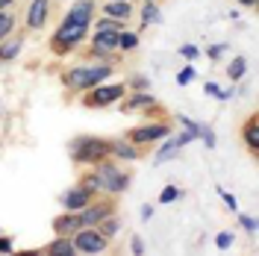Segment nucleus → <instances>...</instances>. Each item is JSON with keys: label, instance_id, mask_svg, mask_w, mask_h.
<instances>
[{"label": "nucleus", "instance_id": "obj_22", "mask_svg": "<svg viewBox=\"0 0 259 256\" xmlns=\"http://www.w3.org/2000/svg\"><path fill=\"white\" fill-rule=\"evenodd\" d=\"M121 227H124V221H121V218H118V212H115V215H109V218H103V221L97 224V230H100V233H103L106 239L112 241L115 236L121 233Z\"/></svg>", "mask_w": 259, "mask_h": 256}, {"label": "nucleus", "instance_id": "obj_29", "mask_svg": "<svg viewBox=\"0 0 259 256\" xmlns=\"http://www.w3.org/2000/svg\"><path fill=\"white\" fill-rule=\"evenodd\" d=\"M180 56L189 59V62H194V59H200V48H197V45H180Z\"/></svg>", "mask_w": 259, "mask_h": 256}, {"label": "nucleus", "instance_id": "obj_28", "mask_svg": "<svg viewBox=\"0 0 259 256\" xmlns=\"http://www.w3.org/2000/svg\"><path fill=\"white\" fill-rule=\"evenodd\" d=\"M239 224H242V230L244 233H247V236H253V233H256V218H253V215H244V212H239Z\"/></svg>", "mask_w": 259, "mask_h": 256}, {"label": "nucleus", "instance_id": "obj_3", "mask_svg": "<svg viewBox=\"0 0 259 256\" xmlns=\"http://www.w3.org/2000/svg\"><path fill=\"white\" fill-rule=\"evenodd\" d=\"M68 156L77 168H92L95 162L112 156V139H100V136H74L68 142Z\"/></svg>", "mask_w": 259, "mask_h": 256}, {"label": "nucleus", "instance_id": "obj_8", "mask_svg": "<svg viewBox=\"0 0 259 256\" xmlns=\"http://www.w3.org/2000/svg\"><path fill=\"white\" fill-rule=\"evenodd\" d=\"M121 106V112H127V115H133V112H139V115H153V118H159V115H165L159 109V100L150 95V92H127V95L118 100Z\"/></svg>", "mask_w": 259, "mask_h": 256}, {"label": "nucleus", "instance_id": "obj_23", "mask_svg": "<svg viewBox=\"0 0 259 256\" xmlns=\"http://www.w3.org/2000/svg\"><path fill=\"white\" fill-rule=\"evenodd\" d=\"M15 27H18V12L15 9H3V12H0V38L12 35Z\"/></svg>", "mask_w": 259, "mask_h": 256}, {"label": "nucleus", "instance_id": "obj_26", "mask_svg": "<svg viewBox=\"0 0 259 256\" xmlns=\"http://www.w3.org/2000/svg\"><path fill=\"white\" fill-rule=\"evenodd\" d=\"M192 80H197V68H194V62H189L177 71V86H189Z\"/></svg>", "mask_w": 259, "mask_h": 256}, {"label": "nucleus", "instance_id": "obj_35", "mask_svg": "<svg viewBox=\"0 0 259 256\" xmlns=\"http://www.w3.org/2000/svg\"><path fill=\"white\" fill-rule=\"evenodd\" d=\"M200 142H203V144H206V147L212 150V147H215V133H212L209 127H203V136H200Z\"/></svg>", "mask_w": 259, "mask_h": 256}, {"label": "nucleus", "instance_id": "obj_33", "mask_svg": "<svg viewBox=\"0 0 259 256\" xmlns=\"http://www.w3.org/2000/svg\"><path fill=\"white\" fill-rule=\"evenodd\" d=\"M224 53H227V45H212V48L206 50V56H209L212 62H218V59H221Z\"/></svg>", "mask_w": 259, "mask_h": 256}, {"label": "nucleus", "instance_id": "obj_31", "mask_svg": "<svg viewBox=\"0 0 259 256\" xmlns=\"http://www.w3.org/2000/svg\"><path fill=\"white\" fill-rule=\"evenodd\" d=\"M130 253H133V256H145L147 253L145 241L139 239V236H133V239H130Z\"/></svg>", "mask_w": 259, "mask_h": 256}, {"label": "nucleus", "instance_id": "obj_17", "mask_svg": "<svg viewBox=\"0 0 259 256\" xmlns=\"http://www.w3.org/2000/svg\"><path fill=\"white\" fill-rule=\"evenodd\" d=\"M242 142L247 147V153L250 156H256L259 153V118L256 115H247L242 124Z\"/></svg>", "mask_w": 259, "mask_h": 256}, {"label": "nucleus", "instance_id": "obj_1", "mask_svg": "<svg viewBox=\"0 0 259 256\" xmlns=\"http://www.w3.org/2000/svg\"><path fill=\"white\" fill-rule=\"evenodd\" d=\"M115 77V65L112 62H82V65H68L59 71V82H62L65 95H82L89 89H95L100 82L112 80Z\"/></svg>", "mask_w": 259, "mask_h": 256}, {"label": "nucleus", "instance_id": "obj_34", "mask_svg": "<svg viewBox=\"0 0 259 256\" xmlns=\"http://www.w3.org/2000/svg\"><path fill=\"white\" fill-rule=\"evenodd\" d=\"M0 253H15V241H12V236H0Z\"/></svg>", "mask_w": 259, "mask_h": 256}, {"label": "nucleus", "instance_id": "obj_19", "mask_svg": "<svg viewBox=\"0 0 259 256\" xmlns=\"http://www.w3.org/2000/svg\"><path fill=\"white\" fill-rule=\"evenodd\" d=\"M139 21H142V32L150 27V24H159L162 12H159V3L156 0H142V9H139Z\"/></svg>", "mask_w": 259, "mask_h": 256}, {"label": "nucleus", "instance_id": "obj_25", "mask_svg": "<svg viewBox=\"0 0 259 256\" xmlns=\"http://www.w3.org/2000/svg\"><path fill=\"white\" fill-rule=\"evenodd\" d=\"M124 86H127V92H150V80L145 74H133Z\"/></svg>", "mask_w": 259, "mask_h": 256}, {"label": "nucleus", "instance_id": "obj_39", "mask_svg": "<svg viewBox=\"0 0 259 256\" xmlns=\"http://www.w3.org/2000/svg\"><path fill=\"white\" fill-rule=\"evenodd\" d=\"M12 6H15V0H0V12L3 9H12Z\"/></svg>", "mask_w": 259, "mask_h": 256}, {"label": "nucleus", "instance_id": "obj_16", "mask_svg": "<svg viewBox=\"0 0 259 256\" xmlns=\"http://www.w3.org/2000/svg\"><path fill=\"white\" fill-rule=\"evenodd\" d=\"M50 227H53V233H56V236H74L82 224H80V215H77V212L62 209V215H56V218L50 221Z\"/></svg>", "mask_w": 259, "mask_h": 256}, {"label": "nucleus", "instance_id": "obj_2", "mask_svg": "<svg viewBox=\"0 0 259 256\" xmlns=\"http://www.w3.org/2000/svg\"><path fill=\"white\" fill-rule=\"evenodd\" d=\"M92 171H95V177H97L100 194H106V197H118V194H124L130 186H133V174L124 168V162L112 159V156L95 162Z\"/></svg>", "mask_w": 259, "mask_h": 256}, {"label": "nucleus", "instance_id": "obj_12", "mask_svg": "<svg viewBox=\"0 0 259 256\" xmlns=\"http://www.w3.org/2000/svg\"><path fill=\"white\" fill-rule=\"evenodd\" d=\"M62 18L74 21V24H85V27H92V21L97 18V0H74V6H68Z\"/></svg>", "mask_w": 259, "mask_h": 256}, {"label": "nucleus", "instance_id": "obj_11", "mask_svg": "<svg viewBox=\"0 0 259 256\" xmlns=\"http://www.w3.org/2000/svg\"><path fill=\"white\" fill-rule=\"evenodd\" d=\"M50 18V0H30L27 3V15H24V30L38 32L48 27Z\"/></svg>", "mask_w": 259, "mask_h": 256}, {"label": "nucleus", "instance_id": "obj_36", "mask_svg": "<svg viewBox=\"0 0 259 256\" xmlns=\"http://www.w3.org/2000/svg\"><path fill=\"white\" fill-rule=\"evenodd\" d=\"M203 92H206L209 97H218L221 95V86H218V82H203Z\"/></svg>", "mask_w": 259, "mask_h": 256}, {"label": "nucleus", "instance_id": "obj_5", "mask_svg": "<svg viewBox=\"0 0 259 256\" xmlns=\"http://www.w3.org/2000/svg\"><path fill=\"white\" fill-rule=\"evenodd\" d=\"M127 95V86L124 82H100L95 89H89V92H82L80 100L85 109H106V106H115L121 97Z\"/></svg>", "mask_w": 259, "mask_h": 256}, {"label": "nucleus", "instance_id": "obj_7", "mask_svg": "<svg viewBox=\"0 0 259 256\" xmlns=\"http://www.w3.org/2000/svg\"><path fill=\"white\" fill-rule=\"evenodd\" d=\"M71 239H74L77 253H82V256H103L109 250V239L97 227H80Z\"/></svg>", "mask_w": 259, "mask_h": 256}, {"label": "nucleus", "instance_id": "obj_14", "mask_svg": "<svg viewBox=\"0 0 259 256\" xmlns=\"http://www.w3.org/2000/svg\"><path fill=\"white\" fill-rule=\"evenodd\" d=\"M24 35H27V30L24 32H12V35L0 38V62L3 65L15 62L18 56H21V50H24Z\"/></svg>", "mask_w": 259, "mask_h": 256}, {"label": "nucleus", "instance_id": "obj_21", "mask_svg": "<svg viewBox=\"0 0 259 256\" xmlns=\"http://www.w3.org/2000/svg\"><path fill=\"white\" fill-rule=\"evenodd\" d=\"M244 74H247V59H244V56H236V59H230V65H227V80L239 86Z\"/></svg>", "mask_w": 259, "mask_h": 256}, {"label": "nucleus", "instance_id": "obj_4", "mask_svg": "<svg viewBox=\"0 0 259 256\" xmlns=\"http://www.w3.org/2000/svg\"><path fill=\"white\" fill-rule=\"evenodd\" d=\"M89 32H92V27H85V24H74V21L62 18L59 27H56L53 35H50L48 48H50L53 56H71V53H77V50L85 45Z\"/></svg>", "mask_w": 259, "mask_h": 256}, {"label": "nucleus", "instance_id": "obj_18", "mask_svg": "<svg viewBox=\"0 0 259 256\" xmlns=\"http://www.w3.org/2000/svg\"><path fill=\"white\" fill-rule=\"evenodd\" d=\"M38 253L41 256H77V247H74V239H71V236H56V239L50 241V244H45Z\"/></svg>", "mask_w": 259, "mask_h": 256}, {"label": "nucleus", "instance_id": "obj_10", "mask_svg": "<svg viewBox=\"0 0 259 256\" xmlns=\"http://www.w3.org/2000/svg\"><path fill=\"white\" fill-rule=\"evenodd\" d=\"M95 197H97V194L89 192L80 180H77L71 189H65V192L59 194V203H62V209H68V212H80V209L85 206V203H92Z\"/></svg>", "mask_w": 259, "mask_h": 256}, {"label": "nucleus", "instance_id": "obj_6", "mask_svg": "<svg viewBox=\"0 0 259 256\" xmlns=\"http://www.w3.org/2000/svg\"><path fill=\"white\" fill-rule=\"evenodd\" d=\"M171 133H174V121L168 115H162V118H153V121H145V124L133 127L127 133V139L136 144H142V147H150V144L162 142L165 136H171Z\"/></svg>", "mask_w": 259, "mask_h": 256}, {"label": "nucleus", "instance_id": "obj_30", "mask_svg": "<svg viewBox=\"0 0 259 256\" xmlns=\"http://www.w3.org/2000/svg\"><path fill=\"white\" fill-rule=\"evenodd\" d=\"M218 194H221V200H224V206L230 209V212H239V203H236V194H230L227 189H221V186H218Z\"/></svg>", "mask_w": 259, "mask_h": 256}, {"label": "nucleus", "instance_id": "obj_13", "mask_svg": "<svg viewBox=\"0 0 259 256\" xmlns=\"http://www.w3.org/2000/svg\"><path fill=\"white\" fill-rule=\"evenodd\" d=\"M145 156V147L136 142H130L127 136L124 139H112V159L118 162H136Z\"/></svg>", "mask_w": 259, "mask_h": 256}, {"label": "nucleus", "instance_id": "obj_38", "mask_svg": "<svg viewBox=\"0 0 259 256\" xmlns=\"http://www.w3.org/2000/svg\"><path fill=\"white\" fill-rule=\"evenodd\" d=\"M236 3H239V6H247V9H253L259 0H236Z\"/></svg>", "mask_w": 259, "mask_h": 256}, {"label": "nucleus", "instance_id": "obj_32", "mask_svg": "<svg viewBox=\"0 0 259 256\" xmlns=\"http://www.w3.org/2000/svg\"><path fill=\"white\" fill-rule=\"evenodd\" d=\"M230 244H233V233H218L215 247H218V250H230Z\"/></svg>", "mask_w": 259, "mask_h": 256}, {"label": "nucleus", "instance_id": "obj_24", "mask_svg": "<svg viewBox=\"0 0 259 256\" xmlns=\"http://www.w3.org/2000/svg\"><path fill=\"white\" fill-rule=\"evenodd\" d=\"M139 48V32L133 30H121V35H118V50L121 53H130V50Z\"/></svg>", "mask_w": 259, "mask_h": 256}, {"label": "nucleus", "instance_id": "obj_9", "mask_svg": "<svg viewBox=\"0 0 259 256\" xmlns=\"http://www.w3.org/2000/svg\"><path fill=\"white\" fill-rule=\"evenodd\" d=\"M118 212V203H115L112 197H106V194H97L92 203H85V206L77 212L80 215V224L82 227H97L103 218H109Z\"/></svg>", "mask_w": 259, "mask_h": 256}, {"label": "nucleus", "instance_id": "obj_15", "mask_svg": "<svg viewBox=\"0 0 259 256\" xmlns=\"http://www.w3.org/2000/svg\"><path fill=\"white\" fill-rule=\"evenodd\" d=\"M100 15L115 18V21H130L136 15V6H133V0H103L100 3Z\"/></svg>", "mask_w": 259, "mask_h": 256}, {"label": "nucleus", "instance_id": "obj_37", "mask_svg": "<svg viewBox=\"0 0 259 256\" xmlns=\"http://www.w3.org/2000/svg\"><path fill=\"white\" fill-rule=\"evenodd\" d=\"M153 218V206H142V221H150Z\"/></svg>", "mask_w": 259, "mask_h": 256}, {"label": "nucleus", "instance_id": "obj_20", "mask_svg": "<svg viewBox=\"0 0 259 256\" xmlns=\"http://www.w3.org/2000/svg\"><path fill=\"white\" fill-rule=\"evenodd\" d=\"M177 142H174V133L171 136H165L162 139V147L156 150V156H153V165H165V162H171V159H177Z\"/></svg>", "mask_w": 259, "mask_h": 256}, {"label": "nucleus", "instance_id": "obj_27", "mask_svg": "<svg viewBox=\"0 0 259 256\" xmlns=\"http://www.w3.org/2000/svg\"><path fill=\"white\" fill-rule=\"evenodd\" d=\"M183 197V189H177V186H165L159 192V203L162 206H168V203H174V200H180Z\"/></svg>", "mask_w": 259, "mask_h": 256}]
</instances>
